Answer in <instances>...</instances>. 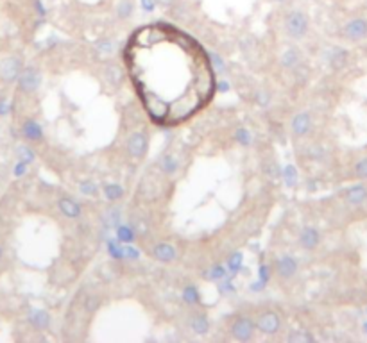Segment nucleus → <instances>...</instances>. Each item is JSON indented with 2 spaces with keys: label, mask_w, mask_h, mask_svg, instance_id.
I'll return each mask as SVG.
<instances>
[{
  "label": "nucleus",
  "mask_w": 367,
  "mask_h": 343,
  "mask_svg": "<svg viewBox=\"0 0 367 343\" xmlns=\"http://www.w3.org/2000/svg\"><path fill=\"white\" fill-rule=\"evenodd\" d=\"M124 63L145 113L159 127L188 122L217 93L208 52L170 24L138 27L124 47Z\"/></svg>",
  "instance_id": "nucleus-1"
},
{
  "label": "nucleus",
  "mask_w": 367,
  "mask_h": 343,
  "mask_svg": "<svg viewBox=\"0 0 367 343\" xmlns=\"http://www.w3.org/2000/svg\"><path fill=\"white\" fill-rule=\"evenodd\" d=\"M308 30V20L306 16L303 15V13H299V11H294V13H290V15L287 16V32L288 36H292V38L299 39L303 38V36L306 34Z\"/></svg>",
  "instance_id": "nucleus-2"
},
{
  "label": "nucleus",
  "mask_w": 367,
  "mask_h": 343,
  "mask_svg": "<svg viewBox=\"0 0 367 343\" xmlns=\"http://www.w3.org/2000/svg\"><path fill=\"white\" fill-rule=\"evenodd\" d=\"M254 327H256V324H254L253 320L245 318V316L237 318L233 322V325H231V336L235 340H238V342H249V340L253 338Z\"/></svg>",
  "instance_id": "nucleus-3"
},
{
  "label": "nucleus",
  "mask_w": 367,
  "mask_h": 343,
  "mask_svg": "<svg viewBox=\"0 0 367 343\" xmlns=\"http://www.w3.org/2000/svg\"><path fill=\"white\" fill-rule=\"evenodd\" d=\"M279 325H281L279 316L274 311H263V313L258 314V318H256V327L263 334H276L279 331Z\"/></svg>",
  "instance_id": "nucleus-4"
},
{
  "label": "nucleus",
  "mask_w": 367,
  "mask_h": 343,
  "mask_svg": "<svg viewBox=\"0 0 367 343\" xmlns=\"http://www.w3.org/2000/svg\"><path fill=\"white\" fill-rule=\"evenodd\" d=\"M147 143H149V140H147L145 134L142 133L131 134L129 140H127V152L133 157H136V159H140V157L147 152Z\"/></svg>",
  "instance_id": "nucleus-5"
},
{
  "label": "nucleus",
  "mask_w": 367,
  "mask_h": 343,
  "mask_svg": "<svg viewBox=\"0 0 367 343\" xmlns=\"http://www.w3.org/2000/svg\"><path fill=\"white\" fill-rule=\"evenodd\" d=\"M40 81H41L40 74L34 68H27L20 75V88L24 91H34L40 86Z\"/></svg>",
  "instance_id": "nucleus-6"
},
{
  "label": "nucleus",
  "mask_w": 367,
  "mask_h": 343,
  "mask_svg": "<svg viewBox=\"0 0 367 343\" xmlns=\"http://www.w3.org/2000/svg\"><path fill=\"white\" fill-rule=\"evenodd\" d=\"M276 272L281 277L288 279V277H292L298 272V263H296V259H294L292 256H283V257L278 259V263H276Z\"/></svg>",
  "instance_id": "nucleus-7"
},
{
  "label": "nucleus",
  "mask_w": 367,
  "mask_h": 343,
  "mask_svg": "<svg viewBox=\"0 0 367 343\" xmlns=\"http://www.w3.org/2000/svg\"><path fill=\"white\" fill-rule=\"evenodd\" d=\"M153 256L154 259L161 261V263H170V261L176 259V250L169 243H158L153 249Z\"/></svg>",
  "instance_id": "nucleus-8"
},
{
  "label": "nucleus",
  "mask_w": 367,
  "mask_h": 343,
  "mask_svg": "<svg viewBox=\"0 0 367 343\" xmlns=\"http://www.w3.org/2000/svg\"><path fill=\"white\" fill-rule=\"evenodd\" d=\"M58 206H60V211L66 218H79L81 216V206L74 199H66V197L65 199H60Z\"/></svg>",
  "instance_id": "nucleus-9"
},
{
  "label": "nucleus",
  "mask_w": 367,
  "mask_h": 343,
  "mask_svg": "<svg viewBox=\"0 0 367 343\" xmlns=\"http://www.w3.org/2000/svg\"><path fill=\"white\" fill-rule=\"evenodd\" d=\"M310 125H312V122H310V114L308 113L296 114L292 120V131H294V134H298V136H305V134L310 131Z\"/></svg>",
  "instance_id": "nucleus-10"
},
{
  "label": "nucleus",
  "mask_w": 367,
  "mask_h": 343,
  "mask_svg": "<svg viewBox=\"0 0 367 343\" xmlns=\"http://www.w3.org/2000/svg\"><path fill=\"white\" fill-rule=\"evenodd\" d=\"M299 243L303 249H313L319 243V232L313 227H305L299 234Z\"/></svg>",
  "instance_id": "nucleus-11"
},
{
  "label": "nucleus",
  "mask_w": 367,
  "mask_h": 343,
  "mask_svg": "<svg viewBox=\"0 0 367 343\" xmlns=\"http://www.w3.org/2000/svg\"><path fill=\"white\" fill-rule=\"evenodd\" d=\"M18 72H20V64L16 59H7L2 66V77L7 79V81H13L18 75Z\"/></svg>",
  "instance_id": "nucleus-12"
},
{
  "label": "nucleus",
  "mask_w": 367,
  "mask_h": 343,
  "mask_svg": "<svg viewBox=\"0 0 367 343\" xmlns=\"http://www.w3.org/2000/svg\"><path fill=\"white\" fill-rule=\"evenodd\" d=\"M24 134L29 138V140H40V138H41V129H40V125H38V123L27 122L24 125Z\"/></svg>",
  "instance_id": "nucleus-13"
},
{
  "label": "nucleus",
  "mask_w": 367,
  "mask_h": 343,
  "mask_svg": "<svg viewBox=\"0 0 367 343\" xmlns=\"http://www.w3.org/2000/svg\"><path fill=\"white\" fill-rule=\"evenodd\" d=\"M364 32H366V24H364L362 20H357V22H353V24L347 25V34L351 36V38H358V36H362Z\"/></svg>",
  "instance_id": "nucleus-14"
},
{
  "label": "nucleus",
  "mask_w": 367,
  "mask_h": 343,
  "mask_svg": "<svg viewBox=\"0 0 367 343\" xmlns=\"http://www.w3.org/2000/svg\"><path fill=\"white\" fill-rule=\"evenodd\" d=\"M120 195H122V190H120L119 184H109V186H106V197H108L109 200H115V199H119Z\"/></svg>",
  "instance_id": "nucleus-15"
},
{
  "label": "nucleus",
  "mask_w": 367,
  "mask_h": 343,
  "mask_svg": "<svg viewBox=\"0 0 367 343\" xmlns=\"http://www.w3.org/2000/svg\"><path fill=\"white\" fill-rule=\"evenodd\" d=\"M192 329H194L195 333H206V329H208V322H206V318H204V316H199V318H195L194 322H192Z\"/></svg>",
  "instance_id": "nucleus-16"
},
{
  "label": "nucleus",
  "mask_w": 367,
  "mask_h": 343,
  "mask_svg": "<svg viewBox=\"0 0 367 343\" xmlns=\"http://www.w3.org/2000/svg\"><path fill=\"white\" fill-rule=\"evenodd\" d=\"M366 199V190L362 188H355V190L349 191V200L351 202H362Z\"/></svg>",
  "instance_id": "nucleus-17"
},
{
  "label": "nucleus",
  "mask_w": 367,
  "mask_h": 343,
  "mask_svg": "<svg viewBox=\"0 0 367 343\" xmlns=\"http://www.w3.org/2000/svg\"><path fill=\"white\" fill-rule=\"evenodd\" d=\"M47 313H36V316H32V322H36V325H40V327H43L45 324H47Z\"/></svg>",
  "instance_id": "nucleus-18"
},
{
  "label": "nucleus",
  "mask_w": 367,
  "mask_h": 343,
  "mask_svg": "<svg viewBox=\"0 0 367 343\" xmlns=\"http://www.w3.org/2000/svg\"><path fill=\"white\" fill-rule=\"evenodd\" d=\"M20 156L24 161H31V159H32V152L27 150V148H20Z\"/></svg>",
  "instance_id": "nucleus-19"
},
{
  "label": "nucleus",
  "mask_w": 367,
  "mask_h": 343,
  "mask_svg": "<svg viewBox=\"0 0 367 343\" xmlns=\"http://www.w3.org/2000/svg\"><path fill=\"white\" fill-rule=\"evenodd\" d=\"M357 170H358V173H360V175H367V159L364 163H360V165H358Z\"/></svg>",
  "instance_id": "nucleus-20"
},
{
  "label": "nucleus",
  "mask_w": 367,
  "mask_h": 343,
  "mask_svg": "<svg viewBox=\"0 0 367 343\" xmlns=\"http://www.w3.org/2000/svg\"><path fill=\"white\" fill-rule=\"evenodd\" d=\"M24 168H25L24 163H22V165H18V167H16V175H22V173H24Z\"/></svg>",
  "instance_id": "nucleus-21"
}]
</instances>
